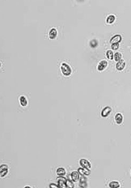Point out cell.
Listing matches in <instances>:
<instances>
[{
  "label": "cell",
  "mask_w": 131,
  "mask_h": 188,
  "mask_svg": "<svg viewBox=\"0 0 131 188\" xmlns=\"http://www.w3.org/2000/svg\"><path fill=\"white\" fill-rule=\"evenodd\" d=\"M60 68H61V72L63 75L66 76H69L71 75L72 70L69 65L64 62V63L61 64Z\"/></svg>",
  "instance_id": "6da1fadb"
},
{
  "label": "cell",
  "mask_w": 131,
  "mask_h": 188,
  "mask_svg": "<svg viewBox=\"0 0 131 188\" xmlns=\"http://www.w3.org/2000/svg\"><path fill=\"white\" fill-rule=\"evenodd\" d=\"M80 165L81 167L84 168L90 169L91 168V164L90 163V161L84 158H82L80 159Z\"/></svg>",
  "instance_id": "7a4b0ae2"
},
{
  "label": "cell",
  "mask_w": 131,
  "mask_h": 188,
  "mask_svg": "<svg viewBox=\"0 0 131 188\" xmlns=\"http://www.w3.org/2000/svg\"><path fill=\"white\" fill-rule=\"evenodd\" d=\"M8 173V166L6 164H3L0 166V175L1 177L6 176Z\"/></svg>",
  "instance_id": "3957f363"
},
{
  "label": "cell",
  "mask_w": 131,
  "mask_h": 188,
  "mask_svg": "<svg viewBox=\"0 0 131 188\" xmlns=\"http://www.w3.org/2000/svg\"><path fill=\"white\" fill-rule=\"evenodd\" d=\"M58 180V185L59 188H66V183L67 179L64 177V176H59L57 178Z\"/></svg>",
  "instance_id": "277c9868"
},
{
  "label": "cell",
  "mask_w": 131,
  "mask_h": 188,
  "mask_svg": "<svg viewBox=\"0 0 131 188\" xmlns=\"http://www.w3.org/2000/svg\"><path fill=\"white\" fill-rule=\"evenodd\" d=\"M112 111L111 108L109 106L105 107L101 111V116L103 117H107L109 116V115L111 113Z\"/></svg>",
  "instance_id": "5b68a950"
},
{
  "label": "cell",
  "mask_w": 131,
  "mask_h": 188,
  "mask_svg": "<svg viewBox=\"0 0 131 188\" xmlns=\"http://www.w3.org/2000/svg\"><path fill=\"white\" fill-rule=\"evenodd\" d=\"M122 40V36L119 34H116L112 37L110 41V43L111 44L114 43H119Z\"/></svg>",
  "instance_id": "8992f818"
},
{
  "label": "cell",
  "mask_w": 131,
  "mask_h": 188,
  "mask_svg": "<svg viewBox=\"0 0 131 188\" xmlns=\"http://www.w3.org/2000/svg\"><path fill=\"white\" fill-rule=\"evenodd\" d=\"M107 66H108V62H107V61L105 60H102L99 63L97 69H98L99 71H103L107 67Z\"/></svg>",
  "instance_id": "52a82bcc"
},
{
  "label": "cell",
  "mask_w": 131,
  "mask_h": 188,
  "mask_svg": "<svg viewBox=\"0 0 131 188\" xmlns=\"http://www.w3.org/2000/svg\"><path fill=\"white\" fill-rule=\"evenodd\" d=\"M125 66H126V62L125 60L124 59H121L119 61L117 62V63L116 64V69L118 70L121 71V70H123L124 69Z\"/></svg>",
  "instance_id": "ba28073f"
},
{
  "label": "cell",
  "mask_w": 131,
  "mask_h": 188,
  "mask_svg": "<svg viewBox=\"0 0 131 188\" xmlns=\"http://www.w3.org/2000/svg\"><path fill=\"white\" fill-rule=\"evenodd\" d=\"M78 172L80 174V175H85L88 176L91 174V171L89 169H86L84 168H79L78 169Z\"/></svg>",
  "instance_id": "9c48e42d"
},
{
  "label": "cell",
  "mask_w": 131,
  "mask_h": 188,
  "mask_svg": "<svg viewBox=\"0 0 131 188\" xmlns=\"http://www.w3.org/2000/svg\"><path fill=\"white\" fill-rule=\"evenodd\" d=\"M80 187L81 188H86L87 186V180L84 175H80Z\"/></svg>",
  "instance_id": "30bf717a"
},
{
  "label": "cell",
  "mask_w": 131,
  "mask_h": 188,
  "mask_svg": "<svg viewBox=\"0 0 131 188\" xmlns=\"http://www.w3.org/2000/svg\"><path fill=\"white\" fill-rule=\"evenodd\" d=\"M80 174L78 172L76 171H74L73 172L70 176H71V178L73 182H77L78 180L80 179Z\"/></svg>",
  "instance_id": "8fae6325"
},
{
  "label": "cell",
  "mask_w": 131,
  "mask_h": 188,
  "mask_svg": "<svg viewBox=\"0 0 131 188\" xmlns=\"http://www.w3.org/2000/svg\"><path fill=\"white\" fill-rule=\"evenodd\" d=\"M57 36V29H56V28H52V29L50 30V31L49 34V38L50 39H52V40H53V39H54V38H56Z\"/></svg>",
  "instance_id": "7c38bea8"
},
{
  "label": "cell",
  "mask_w": 131,
  "mask_h": 188,
  "mask_svg": "<svg viewBox=\"0 0 131 188\" xmlns=\"http://www.w3.org/2000/svg\"><path fill=\"white\" fill-rule=\"evenodd\" d=\"M115 121L117 124H121L123 121V116L120 113H117L115 116Z\"/></svg>",
  "instance_id": "4fadbf2b"
},
{
  "label": "cell",
  "mask_w": 131,
  "mask_h": 188,
  "mask_svg": "<svg viewBox=\"0 0 131 188\" xmlns=\"http://www.w3.org/2000/svg\"><path fill=\"white\" fill-rule=\"evenodd\" d=\"M56 173L58 176H64L66 174V171L65 168L59 167L57 169Z\"/></svg>",
  "instance_id": "5bb4252c"
},
{
  "label": "cell",
  "mask_w": 131,
  "mask_h": 188,
  "mask_svg": "<svg viewBox=\"0 0 131 188\" xmlns=\"http://www.w3.org/2000/svg\"><path fill=\"white\" fill-rule=\"evenodd\" d=\"M19 101L20 104L22 107H26L27 105V100L24 96H20L19 98Z\"/></svg>",
  "instance_id": "9a60e30c"
},
{
  "label": "cell",
  "mask_w": 131,
  "mask_h": 188,
  "mask_svg": "<svg viewBox=\"0 0 131 188\" xmlns=\"http://www.w3.org/2000/svg\"><path fill=\"white\" fill-rule=\"evenodd\" d=\"M115 19H116V18H115V16L113 14L109 15L107 18L106 22L107 23H109V24H111V23H112L115 22Z\"/></svg>",
  "instance_id": "2e32d148"
},
{
  "label": "cell",
  "mask_w": 131,
  "mask_h": 188,
  "mask_svg": "<svg viewBox=\"0 0 131 188\" xmlns=\"http://www.w3.org/2000/svg\"><path fill=\"white\" fill-rule=\"evenodd\" d=\"M122 54L120 53V52H116L114 54V58L115 59V60L117 61V62H118L120 60L122 59Z\"/></svg>",
  "instance_id": "e0dca14e"
},
{
  "label": "cell",
  "mask_w": 131,
  "mask_h": 188,
  "mask_svg": "<svg viewBox=\"0 0 131 188\" xmlns=\"http://www.w3.org/2000/svg\"><path fill=\"white\" fill-rule=\"evenodd\" d=\"M109 186L111 188H119L120 187V184L117 181H112L109 183Z\"/></svg>",
  "instance_id": "ac0fdd59"
},
{
  "label": "cell",
  "mask_w": 131,
  "mask_h": 188,
  "mask_svg": "<svg viewBox=\"0 0 131 188\" xmlns=\"http://www.w3.org/2000/svg\"><path fill=\"white\" fill-rule=\"evenodd\" d=\"M106 56H107V58H108V59L111 60H113L114 54V53H113V52H112V51H111V50L107 51L106 52Z\"/></svg>",
  "instance_id": "d6986e66"
},
{
  "label": "cell",
  "mask_w": 131,
  "mask_h": 188,
  "mask_svg": "<svg viewBox=\"0 0 131 188\" xmlns=\"http://www.w3.org/2000/svg\"><path fill=\"white\" fill-rule=\"evenodd\" d=\"M98 41H97L95 39H94V40H91L90 42V46L92 48H95L96 47L98 46Z\"/></svg>",
  "instance_id": "ffe728a7"
},
{
  "label": "cell",
  "mask_w": 131,
  "mask_h": 188,
  "mask_svg": "<svg viewBox=\"0 0 131 188\" xmlns=\"http://www.w3.org/2000/svg\"><path fill=\"white\" fill-rule=\"evenodd\" d=\"M66 187L67 188H73L74 187V184H73V182L70 180H67L66 183Z\"/></svg>",
  "instance_id": "44dd1931"
},
{
  "label": "cell",
  "mask_w": 131,
  "mask_h": 188,
  "mask_svg": "<svg viewBox=\"0 0 131 188\" xmlns=\"http://www.w3.org/2000/svg\"><path fill=\"white\" fill-rule=\"evenodd\" d=\"M119 43H114V44H112L111 45V48L112 50H117L119 49Z\"/></svg>",
  "instance_id": "7402d4cb"
},
{
  "label": "cell",
  "mask_w": 131,
  "mask_h": 188,
  "mask_svg": "<svg viewBox=\"0 0 131 188\" xmlns=\"http://www.w3.org/2000/svg\"><path fill=\"white\" fill-rule=\"evenodd\" d=\"M49 187L50 188H59V186L58 185H57L56 184H54V183H51L50 184Z\"/></svg>",
  "instance_id": "603a6c76"
},
{
  "label": "cell",
  "mask_w": 131,
  "mask_h": 188,
  "mask_svg": "<svg viewBox=\"0 0 131 188\" xmlns=\"http://www.w3.org/2000/svg\"><path fill=\"white\" fill-rule=\"evenodd\" d=\"M25 188H30V186H26V187H25Z\"/></svg>",
  "instance_id": "cb8c5ba5"
}]
</instances>
